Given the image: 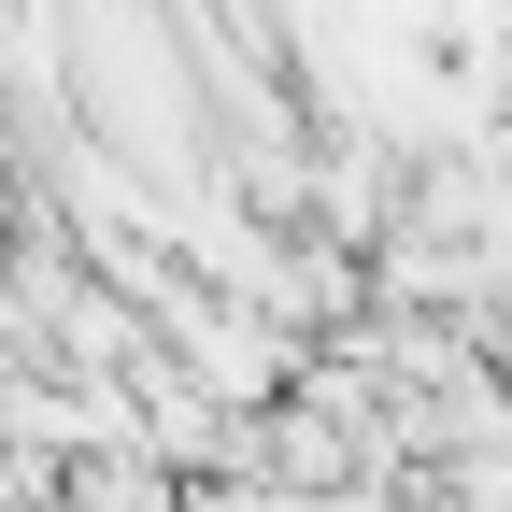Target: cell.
<instances>
[{"label":"cell","mask_w":512,"mask_h":512,"mask_svg":"<svg viewBox=\"0 0 512 512\" xmlns=\"http://www.w3.org/2000/svg\"><path fill=\"white\" fill-rule=\"evenodd\" d=\"M157 342H171L185 370H200L228 413H285L299 384H313V342H299V328H271V313H242V299H214L200 271H185V285L157 299Z\"/></svg>","instance_id":"1"}]
</instances>
